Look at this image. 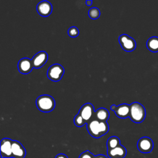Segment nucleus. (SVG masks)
<instances>
[{
    "mask_svg": "<svg viewBox=\"0 0 158 158\" xmlns=\"http://www.w3.org/2000/svg\"><path fill=\"white\" fill-rule=\"evenodd\" d=\"M86 128L89 134L95 138H99L106 135L109 130V125L106 122H102L92 118L86 123Z\"/></svg>",
    "mask_w": 158,
    "mask_h": 158,
    "instance_id": "1",
    "label": "nucleus"
},
{
    "mask_svg": "<svg viewBox=\"0 0 158 158\" xmlns=\"http://www.w3.org/2000/svg\"><path fill=\"white\" fill-rule=\"evenodd\" d=\"M146 117L144 107L138 102H134L130 104L129 117L131 121L135 123L142 122Z\"/></svg>",
    "mask_w": 158,
    "mask_h": 158,
    "instance_id": "2",
    "label": "nucleus"
},
{
    "mask_svg": "<svg viewBox=\"0 0 158 158\" xmlns=\"http://www.w3.org/2000/svg\"><path fill=\"white\" fill-rule=\"evenodd\" d=\"M36 105L41 112H49L52 111L56 106L54 99L48 94L41 95L36 99Z\"/></svg>",
    "mask_w": 158,
    "mask_h": 158,
    "instance_id": "3",
    "label": "nucleus"
},
{
    "mask_svg": "<svg viewBox=\"0 0 158 158\" xmlns=\"http://www.w3.org/2000/svg\"><path fill=\"white\" fill-rule=\"evenodd\" d=\"M64 73V67L59 64L52 65L48 70L47 76L48 78L53 81H58L61 80Z\"/></svg>",
    "mask_w": 158,
    "mask_h": 158,
    "instance_id": "4",
    "label": "nucleus"
},
{
    "mask_svg": "<svg viewBox=\"0 0 158 158\" xmlns=\"http://www.w3.org/2000/svg\"><path fill=\"white\" fill-rule=\"evenodd\" d=\"M119 43L122 48L127 52H131L135 49L136 44L135 40L126 34L121 35L118 38Z\"/></svg>",
    "mask_w": 158,
    "mask_h": 158,
    "instance_id": "5",
    "label": "nucleus"
},
{
    "mask_svg": "<svg viewBox=\"0 0 158 158\" xmlns=\"http://www.w3.org/2000/svg\"><path fill=\"white\" fill-rule=\"evenodd\" d=\"M137 148L139 151L142 153L151 152L154 148L153 141L148 136L142 137L138 141Z\"/></svg>",
    "mask_w": 158,
    "mask_h": 158,
    "instance_id": "6",
    "label": "nucleus"
},
{
    "mask_svg": "<svg viewBox=\"0 0 158 158\" xmlns=\"http://www.w3.org/2000/svg\"><path fill=\"white\" fill-rule=\"evenodd\" d=\"M94 108L91 103H86L83 105L79 110L78 114L86 121V123L93 118L94 115Z\"/></svg>",
    "mask_w": 158,
    "mask_h": 158,
    "instance_id": "7",
    "label": "nucleus"
},
{
    "mask_svg": "<svg viewBox=\"0 0 158 158\" xmlns=\"http://www.w3.org/2000/svg\"><path fill=\"white\" fill-rule=\"evenodd\" d=\"M110 109L114 111L115 115L120 118H125L130 115V105L128 104H121L117 106L115 105H112L110 106Z\"/></svg>",
    "mask_w": 158,
    "mask_h": 158,
    "instance_id": "8",
    "label": "nucleus"
},
{
    "mask_svg": "<svg viewBox=\"0 0 158 158\" xmlns=\"http://www.w3.org/2000/svg\"><path fill=\"white\" fill-rule=\"evenodd\" d=\"M12 141L10 138H3L1 141V158H10L12 156Z\"/></svg>",
    "mask_w": 158,
    "mask_h": 158,
    "instance_id": "9",
    "label": "nucleus"
},
{
    "mask_svg": "<svg viewBox=\"0 0 158 158\" xmlns=\"http://www.w3.org/2000/svg\"><path fill=\"white\" fill-rule=\"evenodd\" d=\"M48 59V55L46 52L40 51L37 52L31 59L33 67L35 69L41 68L46 63Z\"/></svg>",
    "mask_w": 158,
    "mask_h": 158,
    "instance_id": "10",
    "label": "nucleus"
},
{
    "mask_svg": "<svg viewBox=\"0 0 158 158\" xmlns=\"http://www.w3.org/2000/svg\"><path fill=\"white\" fill-rule=\"evenodd\" d=\"M12 156L13 158H24L26 156L25 148L18 141H12Z\"/></svg>",
    "mask_w": 158,
    "mask_h": 158,
    "instance_id": "11",
    "label": "nucleus"
},
{
    "mask_svg": "<svg viewBox=\"0 0 158 158\" xmlns=\"http://www.w3.org/2000/svg\"><path fill=\"white\" fill-rule=\"evenodd\" d=\"M33 65L31 59L27 57L21 59L18 62V70L22 74H28L33 69Z\"/></svg>",
    "mask_w": 158,
    "mask_h": 158,
    "instance_id": "12",
    "label": "nucleus"
},
{
    "mask_svg": "<svg viewBox=\"0 0 158 158\" xmlns=\"http://www.w3.org/2000/svg\"><path fill=\"white\" fill-rule=\"evenodd\" d=\"M36 10L38 13L42 17L49 16L52 10V4L47 1H43L40 2L37 6Z\"/></svg>",
    "mask_w": 158,
    "mask_h": 158,
    "instance_id": "13",
    "label": "nucleus"
},
{
    "mask_svg": "<svg viewBox=\"0 0 158 158\" xmlns=\"http://www.w3.org/2000/svg\"><path fill=\"white\" fill-rule=\"evenodd\" d=\"M107 154L109 158H124L127 155V149L120 144L115 148L107 150Z\"/></svg>",
    "mask_w": 158,
    "mask_h": 158,
    "instance_id": "14",
    "label": "nucleus"
},
{
    "mask_svg": "<svg viewBox=\"0 0 158 158\" xmlns=\"http://www.w3.org/2000/svg\"><path fill=\"white\" fill-rule=\"evenodd\" d=\"M109 112L106 109L101 107L95 112L93 118L100 121L106 122L109 119Z\"/></svg>",
    "mask_w": 158,
    "mask_h": 158,
    "instance_id": "15",
    "label": "nucleus"
},
{
    "mask_svg": "<svg viewBox=\"0 0 158 158\" xmlns=\"http://www.w3.org/2000/svg\"><path fill=\"white\" fill-rule=\"evenodd\" d=\"M146 46L148 49L153 52H158V37L152 36L149 38L146 43Z\"/></svg>",
    "mask_w": 158,
    "mask_h": 158,
    "instance_id": "16",
    "label": "nucleus"
},
{
    "mask_svg": "<svg viewBox=\"0 0 158 158\" xmlns=\"http://www.w3.org/2000/svg\"><path fill=\"white\" fill-rule=\"evenodd\" d=\"M120 145V139L115 136L110 137L107 141V150H110L117 148Z\"/></svg>",
    "mask_w": 158,
    "mask_h": 158,
    "instance_id": "17",
    "label": "nucleus"
},
{
    "mask_svg": "<svg viewBox=\"0 0 158 158\" xmlns=\"http://www.w3.org/2000/svg\"><path fill=\"white\" fill-rule=\"evenodd\" d=\"M100 10L97 7H92L88 10V16L91 19H96L100 16Z\"/></svg>",
    "mask_w": 158,
    "mask_h": 158,
    "instance_id": "18",
    "label": "nucleus"
},
{
    "mask_svg": "<svg viewBox=\"0 0 158 158\" xmlns=\"http://www.w3.org/2000/svg\"><path fill=\"white\" fill-rule=\"evenodd\" d=\"M73 122H74V124L78 127H83L85 124L86 123V121L83 118V117L79 114H77L75 115L73 119Z\"/></svg>",
    "mask_w": 158,
    "mask_h": 158,
    "instance_id": "19",
    "label": "nucleus"
},
{
    "mask_svg": "<svg viewBox=\"0 0 158 158\" xmlns=\"http://www.w3.org/2000/svg\"><path fill=\"white\" fill-rule=\"evenodd\" d=\"M79 30L76 27H72L68 30V35L72 38L77 37L79 35Z\"/></svg>",
    "mask_w": 158,
    "mask_h": 158,
    "instance_id": "20",
    "label": "nucleus"
},
{
    "mask_svg": "<svg viewBox=\"0 0 158 158\" xmlns=\"http://www.w3.org/2000/svg\"><path fill=\"white\" fill-rule=\"evenodd\" d=\"M96 156H94L93 153H91L89 151H85L79 156L78 158H95Z\"/></svg>",
    "mask_w": 158,
    "mask_h": 158,
    "instance_id": "21",
    "label": "nucleus"
},
{
    "mask_svg": "<svg viewBox=\"0 0 158 158\" xmlns=\"http://www.w3.org/2000/svg\"><path fill=\"white\" fill-rule=\"evenodd\" d=\"M56 158H68V157L64 154H58L56 156Z\"/></svg>",
    "mask_w": 158,
    "mask_h": 158,
    "instance_id": "22",
    "label": "nucleus"
},
{
    "mask_svg": "<svg viewBox=\"0 0 158 158\" xmlns=\"http://www.w3.org/2000/svg\"><path fill=\"white\" fill-rule=\"evenodd\" d=\"M95 158H107V157L103 154H98V155L96 156Z\"/></svg>",
    "mask_w": 158,
    "mask_h": 158,
    "instance_id": "23",
    "label": "nucleus"
},
{
    "mask_svg": "<svg viewBox=\"0 0 158 158\" xmlns=\"http://www.w3.org/2000/svg\"><path fill=\"white\" fill-rule=\"evenodd\" d=\"M92 2H93V1H91V0H87V1H86V6H91Z\"/></svg>",
    "mask_w": 158,
    "mask_h": 158,
    "instance_id": "24",
    "label": "nucleus"
}]
</instances>
